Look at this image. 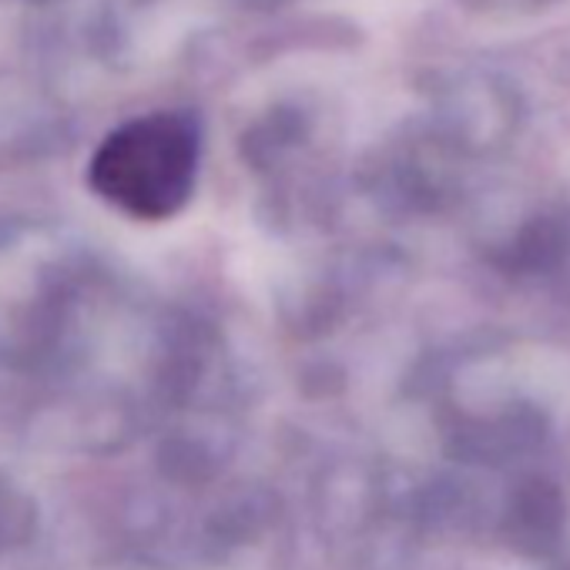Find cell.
Instances as JSON below:
<instances>
[{"label":"cell","mask_w":570,"mask_h":570,"mask_svg":"<svg viewBox=\"0 0 570 570\" xmlns=\"http://www.w3.org/2000/svg\"><path fill=\"white\" fill-rule=\"evenodd\" d=\"M198 128L175 111H155L118 125L91 155L88 178L111 208L165 222L178 215L198 178Z\"/></svg>","instance_id":"6da1fadb"}]
</instances>
